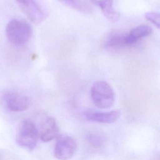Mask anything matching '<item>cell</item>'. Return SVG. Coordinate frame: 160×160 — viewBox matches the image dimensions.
<instances>
[{"label":"cell","instance_id":"obj_1","mask_svg":"<svg viewBox=\"0 0 160 160\" xmlns=\"http://www.w3.org/2000/svg\"><path fill=\"white\" fill-rule=\"evenodd\" d=\"M6 34L11 43L15 46H22L30 39L32 29L27 22L18 19H12L6 25Z\"/></svg>","mask_w":160,"mask_h":160},{"label":"cell","instance_id":"obj_2","mask_svg":"<svg viewBox=\"0 0 160 160\" xmlns=\"http://www.w3.org/2000/svg\"><path fill=\"white\" fill-rule=\"evenodd\" d=\"M91 96L93 103L100 109L109 108L114 102V91L109 84L104 81H97L93 83Z\"/></svg>","mask_w":160,"mask_h":160},{"label":"cell","instance_id":"obj_3","mask_svg":"<svg viewBox=\"0 0 160 160\" xmlns=\"http://www.w3.org/2000/svg\"><path fill=\"white\" fill-rule=\"evenodd\" d=\"M39 134L36 124L31 120H25L21 126L16 136L17 144L28 151L34 149Z\"/></svg>","mask_w":160,"mask_h":160},{"label":"cell","instance_id":"obj_4","mask_svg":"<svg viewBox=\"0 0 160 160\" xmlns=\"http://www.w3.org/2000/svg\"><path fill=\"white\" fill-rule=\"evenodd\" d=\"M77 149L76 140L68 135L59 136L55 144L54 156L59 160H68L71 159Z\"/></svg>","mask_w":160,"mask_h":160},{"label":"cell","instance_id":"obj_5","mask_svg":"<svg viewBox=\"0 0 160 160\" xmlns=\"http://www.w3.org/2000/svg\"><path fill=\"white\" fill-rule=\"evenodd\" d=\"M21 11L32 22L39 24L47 17L45 12L35 0H16Z\"/></svg>","mask_w":160,"mask_h":160},{"label":"cell","instance_id":"obj_6","mask_svg":"<svg viewBox=\"0 0 160 160\" xmlns=\"http://www.w3.org/2000/svg\"><path fill=\"white\" fill-rule=\"evenodd\" d=\"M4 101L7 108L14 112L25 111L31 105L29 97L18 92L7 93L4 96Z\"/></svg>","mask_w":160,"mask_h":160},{"label":"cell","instance_id":"obj_7","mask_svg":"<svg viewBox=\"0 0 160 160\" xmlns=\"http://www.w3.org/2000/svg\"><path fill=\"white\" fill-rule=\"evenodd\" d=\"M84 114L89 121L102 124H111L115 122L119 118L121 112L119 110L107 112L88 110L85 111Z\"/></svg>","mask_w":160,"mask_h":160},{"label":"cell","instance_id":"obj_8","mask_svg":"<svg viewBox=\"0 0 160 160\" xmlns=\"http://www.w3.org/2000/svg\"><path fill=\"white\" fill-rule=\"evenodd\" d=\"M59 133V128L55 119L49 116L46 118L42 123L40 132H39L41 139L44 142H49L57 137Z\"/></svg>","mask_w":160,"mask_h":160},{"label":"cell","instance_id":"obj_9","mask_svg":"<svg viewBox=\"0 0 160 160\" xmlns=\"http://www.w3.org/2000/svg\"><path fill=\"white\" fill-rule=\"evenodd\" d=\"M152 29L148 25H141L133 28L126 35V46H131L139 39L151 34Z\"/></svg>","mask_w":160,"mask_h":160},{"label":"cell","instance_id":"obj_10","mask_svg":"<svg viewBox=\"0 0 160 160\" xmlns=\"http://www.w3.org/2000/svg\"><path fill=\"white\" fill-rule=\"evenodd\" d=\"M92 1L101 8L104 16L109 21L115 22L119 19L120 15L114 8L112 0H92Z\"/></svg>","mask_w":160,"mask_h":160},{"label":"cell","instance_id":"obj_11","mask_svg":"<svg viewBox=\"0 0 160 160\" xmlns=\"http://www.w3.org/2000/svg\"><path fill=\"white\" fill-rule=\"evenodd\" d=\"M106 45L109 48H120L126 46V35L115 34L111 36L107 42Z\"/></svg>","mask_w":160,"mask_h":160},{"label":"cell","instance_id":"obj_12","mask_svg":"<svg viewBox=\"0 0 160 160\" xmlns=\"http://www.w3.org/2000/svg\"><path fill=\"white\" fill-rule=\"evenodd\" d=\"M104 138L99 133L92 132L88 135V141L89 143L95 148H99L104 142Z\"/></svg>","mask_w":160,"mask_h":160},{"label":"cell","instance_id":"obj_13","mask_svg":"<svg viewBox=\"0 0 160 160\" xmlns=\"http://www.w3.org/2000/svg\"><path fill=\"white\" fill-rule=\"evenodd\" d=\"M146 19L155 25L157 28L160 27V16L156 12H148L144 14Z\"/></svg>","mask_w":160,"mask_h":160},{"label":"cell","instance_id":"obj_14","mask_svg":"<svg viewBox=\"0 0 160 160\" xmlns=\"http://www.w3.org/2000/svg\"><path fill=\"white\" fill-rule=\"evenodd\" d=\"M61 3L74 8H78L79 6V0H58Z\"/></svg>","mask_w":160,"mask_h":160}]
</instances>
